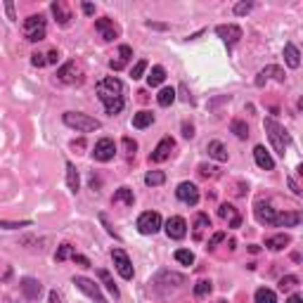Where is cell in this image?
<instances>
[{"instance_id": "obj_8", "label": "cell", "mask_w": 303, "mask_h": 303, "mask_svg": "<svg viewBox=\"0 0 303 303\" xmlns=\"http://www.w3.org/2000/svg\"><path fill=\"white\" fill-rule=\"evenodd\" d=\"M95 31L100 34L102 41H114V38L121 36L118 24H114V19H109V17H100V19H95Z\"/></svg>"}, {"instance_id": "obj_48", "label": "cell", "mask_w": 303, "mask_h": 303, "mask_svg": "<svg viewBox=\"0 0 303 303\" xmlns=\"http://www.w3.org/2000/svg\"><path fill=\"white\" fill-rule=\"evenodd\" d=\"M225 239V232H216L211 239H208V247H216V244H221V241Z\"/></svg>"}, {"instance_id": "obj_5", "label": "cell", "mask_w": 303, "mask_h": 303, "mask_svg": "<svg viewBox=\"0 0 303 303\" xmlns=\"http://www.w3.org/2000/svg\"><path fill=\"white\" fill-rule=\"evenodd\" d=\"M57 78L62 83H67V85H81V83L85 81V69H83L81 62L71 59V62H67L64 67H59Z\"/></svg>"}, {"instance_id": "obj_37", "label": "cell", "mask_w": 303, "mask_h": 303, "mask_svg": "<svg viewBox=\"0 0 303 303\" xmlns=\"http://www.w3.org/2000/svg\"><path fill=\"white\" fill-rule=\"evenodd\" d=\"M211 289H214V284L208 282V280H201V282L194 284V296L204 298V296H208V294H211Z\"/></svg>"}, {"instance_id": "obj_53", "label": "cell", "mask_w": 303, "mask_h": 303, "mask_svg": "<svg viewBox=\"0 0 303 303\" xmlns=\"http://www.w3.org/2000/svg\"><path fill=\"white\" fill-rule=\"evenodd\" d=\"M180 95H183V100H185V102H192V97H190V93H187L185 85H180Z\"/></svg>"}, {"instance_id": "obj_21", "label": "cell", "mask_w": 303, "mask_h": 303, "mask_svg": "<svg viewBox=\"0 0 303 303\" xmlns=\"http://www.w3.org/2000/svg\"><path fill=\"white\" fill-rule=\"evenodd\" d=\"M41 282L38 280H34V277H24L21 280V291H24V296L28 298V301H36V298L41 296Z\"/></svg>"}, {"instance_id": "obj_22", "label": "cell", "mask_w": 303, "mask_h": 303, "mask_svg": "<svg viewBox=\"0 0 303 303\" xmlns=\"http://www.w3.org/2000/svg\"><path fill=\"white\" fill-rule=\"evenodd\" d=\"M301 223V214L298 211H287V214H277L275 227H296Z\"/></svg>"}, {"instance_id": "obj_9", "label": "cell", "mask_w": 303, "mask_h": 303, "mask_svg": "<svg viewBox=\"0 0 303 303\" xmlns=\"http://www.w3.org/2000/svg\"><path fill=\"white\" fill-rule=\"evenodd\" d=\"M116 154V145H114V140L111 138H102L95 142V149H93V159L95 161H111Z\"/></svg>"}, {"instance_id": "obj_6", "label": "cell", "mask_w": 303, "mask_h": 303, "mask_svg": "<svg viewBox=\"0 0 303 303\" xmlns=\"http://www.w3.org/2000/svg\"><path fill=\"white\" fill-rule=\"evenodd\" d=\"M111 261H114V268L124 280H133L135 270H133V263L124 249H111Z\"/></svg>"}, {"instance_id": "obj_43", "label": "cell", "mask_w": 303, "mask_h": 303, "mask_svg": "<svg viewBox=\"0 0 303 303\" xmlns=\"http://www.w3.org/2000/svg\"><path fill=\"white\" fill-rule=\"evenodd\" d=\"M31 221H21V223H7V221H0V227L3 230H19V227H28Z\"/></svg>"}, {"instance_id": "obj_29", "label": "cell", "mask_w": 303, "mask_h": 303, "mask_svg": "<svg viewBox=\"0 0 303 303\" xmlns=\"http://www.w3.org/2000/svg\"><path fill=\"white\" fill-rule=\"evenodd\" d=\"M67 185H69L71 192H78V185H81L78 171H76V166L71 164V161H67Z\"/></svg>"}, {"instance_id": "obj_24", "label": "cell", "mask_w": 303, "mask_h": 303, "mask_svg": "<svg viewBox=\"0 0 303 303\" xmlns=\"http://www.w3.org/2000/svg\"><path fill=\"white\" fill-rule=\"evenodd\" d=\"M206 152H208V157L211 159H216V161H227V149H225V145H223L221 140H211L206 145Z\"/></svg>"}, {"instance_id": "obj_4", "label": "cell", "mask_w": 303, "mask_h": 303, "mask_svg": "<svg viewBox=\"0 0 303 303\" xmlns=\"http://www.w3.org/2000/svg\"><path fill=\"white\" fill-rule=\"evenodd\" d=\"M24 36H26V41L31 43H38L45 38V31H48V24H45V17L43 14H31L24 19Z\"/></svg>"}, {"instance_id": "obj_56", "label": "cell", "mask_w": 303, "mask_h": 303, "mask_svg": "<svg viewBox=\"0 0 303 303\" xmlns=\"http://www.w3.org/2000/svg\"><path fill=\"white\" fill-rule=\"evenodd\" d=\"M287 303H303L301 294H291V296H289V301H287Z\"/></svg>"}, {"instance_id": "obj_57", "label": "cell", "mask_w": 303, "mask_h": 303, "mask_svg": "<svg viewBox=\"0 0 303 303\" xmlns=\"http://www.w3.org/2000/svg\"><path fill=\"white\" fill-rule=\"evenodd\" d=\"M83 145H85L83 140H78V142H76V140H74V142H71V147H74V149H83Z\"/></svg>"}, {"instance_id": "obj_32", "label": "cell", "mask_w": 303, "mask_h": 303, "mask_svg": "<svg viewBox=\"0 0 303 303\" xmlns=\"http://www.w3.org/2000/svg\"><path fill=\"white\" fill-rule=\"evenodd\" d=\"M164 78H166V69L157 64V67H152V74L147 76V83L154 88V85H161V83H164Z\"/></svg>"}, {"instance_id": "obj_40", "label": "cell", "mask_w": 303, "mask_h": 303, "mask_svg": "<svg viewBox=\"0 0 303 303\" xmlns=\"http://www.w3.org/2000/svg\"><path fill=\"white\" fill-rule=\"evenodd\" d=\"M199 175L201 178H216V175H218V168H216V166H208V164H201Z\"/></svg>"}, {"instance_id": "obj_42", "label": "cell", "mask_w": 303, "mask_h": 303, "mask_svg": "<svg viewBox=\"0 0 303 303\" xmlns=\"http://www.w3.org/2000/svg\"><path fill=\"white\" fill-rule=\"evenodd\" d=\"M124 149L128 157H135V152H138V142L133 138H124Z\"/></svg>"}, {"instance_id": "obj_14", "label": "cell", "mask_w": 303, "mask_h": 303, "mask_svg": "<svg viewBox=\"0 0 303 303\" xmlns=\"http://www.w3.org/2000/svg\"><path fill=\"white\" fill-rule=\"evenodd\" d=\"M166 234H168V239H183L187 234V223L185 218H180V216H173L166 221Z\"/></svg>"}, {"instance_id": "obj_54", "label": "cell", "mask_w": 303, "mask_h": 303, "mask_svg": "<svg viewBox=\"0 0 303 303\" xmlns=\"http://www.w3.org/2000/svg\"><path fill=\"white\" fill-rule=\"evenodd\" d=\"M83 12H85V14H95V5H90V3H83Z\"/></svg>"}, {"instance_id": "obj_38", "label": "cell", "mask_w": 303, "mask_h": 303, "mask_svg": "<svg viewBox=\"0 0 303 303\" xmlns=\"http://www.w3.org/2000/svg\"><path fill=\"white\" fill-rule=\"evenodd\" d=\"M175 261L183 263V265H192V263H194V254L190 251V249H178V251H175Z\"/></svg>"}, {"instance_id": "obj_10", "label": "cell", "mask_w": 303, "mask_h": 303, "mask_svg": "<svg viewBox=\"0 0 303 303\" xmlns=\"http://www.w3.org/2000/svg\"><path fill=\"white\" fill-rule=\"evenodd\" d=\"M175 197L187 206H197L199 204V187L194 183H180L178 190H175Z\"/></svg>"}, {"instance_id": "obj_11", "label": "cell", "mask_w": 303, "mask_h": 303, "mask_svg": "<svg viewBox=\"0 0 303 303\" xmlns=\"http://www.w3.org/2000/svg\"><path fill=\"white\" fill-rule=\"evenodd\" d=\"M74 284L78 287V289L85 294V296H90L95 303H107V298L102 296V291H100V287H97L93 280H88V277H74Z\"/></svg>"}, {"instance_id": "obj_50", "label": "cell", "mask_w": 303, "mask_h": 303, "mask_svg": "<svg viewBox=\"0 0 303 303\" xmlns=\"http://www.w3.org/2000/svg\"><path fill=\"white\" fill-rule=\"evenodd\" d=\"M147 26H149V28H157V31H166V28H168V24H159V21H147Z\"/></svg>"}, {"instance_id": "obj_20", "label": "cell", "mask_w": 303, "mask_h": 303, "mask_svg": "<svg viewBox=\"0 0 303 303\" xmlns=\"http://www.w3.org/2000/svg\"><path fill=\"white\" fill-rule=\"evenodd\" d=\"M218 216H221L223 221L230 223V227H239L241 225V216H239V211H237L232 204H221V208H218Z\"/></svg>"}, {"instance_id": "obj_33", "label": "cell", "mask_w": 303, "mask_h": 303, "mask_svg": "<svg viewBox=\"0 0 303 303\" xmlns=\"http://www.w3.org/2000/svg\"><path fill=\"white\" fill-rule=\"evenodd\" d=\"M230 131H232L239 140H247V138H249V126L244 124L241 118H234L232 124H230Z\"/></svg>"}, {"instance_id": "obj_52", "label": "cell", "mask_w": 303, "mask_h": 303, "mask_svg": "<svg viewBox=\"0 0 303 303\" xmlns=\"http://www.w3.org/2000/svg\"><path fill=\"white\" fill-rule=\"evenodd\" d=\"M5 10H7V17H10V19H17V14H14V5H12V3H5Z\"/></svg>"}, {"instance_id": "obj_7", "label": "cell", "mask_w": 303, "mask_h": 303, "mask_svg": "<svg viewBox=\"0 0 303 303\" xmlns=\"http://www.w3.org/2000/svg\"><path fill=\"white\" fill-rule=\"evenodd\" d=\"M138 230L142 234H157L161 230V216L157 211H145L138 218Z\"/></svg>"}, {"instance_id": "obj_17", "label": "cell", "mask_w": 303, "mask_h": 303, "mask_svg": "<svg viewBox=\"0 0 303 303\" xmlns=\"http://www.w3.org/2000/svg\"><path fill=\"white\" fill-rule=\"evenodd\" d=\"M268 78H275V81L284 83V69H282V67H275V64H270V67H265V69H263L261 74L256 76V88H263Z\"/></svg>"}, {"instance_id": "obj_44", "label": "cell", "mask_w": 303, "mask_h": 303, "mask_svg": "<svg viewBox=\"0 0 303 303\" xmlns=\"http://www.w3.org/2000/svg\"><path fill=\"white\" fill-rule=\"evenodd\" d=\"M251 3H237V5H234V14H237V17H244V14H249L251 12Z\"/></svg>"}, {"instance_id": "obj_34", "label": "cell", "mask_w": 303, "mask_h": 303, "mask_svg": "<svg viewBox=\"0 0 303 303\" xmlns=\"http://www.w3.org/2000/svg\"><path fill=\"white\" fill-rule=\"evenodd\" d=\"M157 102L161 104V107H168V104L175 102V90L173 88H161L157 95Z\"/></svg>"}, {"instance_id": "obj_28", "label": "cell", "mask_w": 303, "mask_h": 303, "mask_svg": "<svg viewBox=\"0 0 303 303\" xmlns=\"http://www.w3.org/2000/svg\"><path fill=\"white\" fill-rule=\"evenodd\" d=\"M154 124V114L152 111H138L135 116H133V128H138V131H142V128H147V126Z\"/></svg>"}, {"instance_id": "obj_46", "label": "cell", "mask_w": 303, "mask_h": 303, "mask_svg": "<svg viewBox=\"0 0 303 303\" xmlns=\"http://www.w3.org/2000/svg\"><path fill=\"white\" fill-rule=\"evenodd\" d=\"M74 263H78L81 268H90V261L85 258V256H81V254H74Z\"/></svg>"}, {"instance_id": "obj_51", "label": "cell", "mask_w": 303, "mask_h": 303, "mask_svg": "<svg viewBox=\"0 0 303 303\" xmlns=\"http://www.w3.org/2000/svg\"><path fill=\"white\" fill-rule=\"evenodd\" d=\"M48 303H62V298H59L57 291H50V294H48Z\"/></svg>"}, {"instance_id": "obj_55", "label": "cell", "mask_w": 303, "mask_h": 303, "mask_svg": "<svg viewBox=\"0 0 303 303\" xmlns=\"http://www.w3.org/2000/svg\"><path fill=\"white\" fill-rule=\"evenodd\" d=\"M289 187H291V192L294 194H301V190H298V185H296V180L294 178H289Z\"/></svg>"}, {"instance_id": "obj_31", "label": "cell", "mask_w": 303, "mask_h": 303, "mask_svg": "<svg viewBox=\"0 0 303 303\" xmlns=\"http://www.w3.org/2000/svg\"><path fill=\"white\" fill-rule=\"evenodd\" d=\"M97 277H100V280H102V282H104V287L109 289V294H111V296H114V298H118V287H116V282L111 280L109 270H97Z\"/></svg>"}, {"instance_id": "obj_2", "label": "cell", "mask_w": 303, "mask_h": 303, "mask_svg": "<svg viewBox=\"0 0 303 303\" xmlns=\"http://www.w3.org/2000/svg\"><path fill=\"white\" fill-rule=\"evenodd\" d=\"M263 126H265V133H268L272 149H275L280 157H284V154H287V149H289V145H291L289 133L284 131V126H280L275 118H265V124H263Z\"/></svg>"}, {"instance_id": "obj_39", "label": "cell", "mask_w": 303, "mask_h": 303, "mask_svg": "<svg viewBox=\"0 0 303 303\" xmlns=\"http://www.w3.org/2000/svg\"><path fill=\"white\" fill-rule=\"evenodd\" d=\"M296 284H298V277L296 275H287V277H282V280H280V289L289 291V289H294Z\"/></svg>"}, {"instance_id": "obj_13", "label": "cell", "mask_w": 303, "mask_h": 303, "mask_svg": "<svg viewBox=\"0 0 303 303\" xmlns=\"http://www.w3.org/2000/svg\"><path fill=\"white\" fill-rule=\"evenodd\" d=\"M173 149H175V140H173V138H164L157 147H154V152L149 154V161H152V164H161V161H166V159H171Z\"/></svg>"}, {"instance_id": "obj_41", "label": "cell", "mask_w": 303, "mask_h": 303, "mask_svg": "<svg viewBox=\"0 0 303 303\" xmlns=\"http://www.w3.org/2000/svg\"><path fill=\"white\" fill-rule=\"evenodd\" d=\"M145 69H147V59H140L135 67H133V71H131V76H133V81L135 78H142V74H145Z\"/></svg>"}, {"instance_id": "obj_58", "label": "cell", "mask_w": 303, "mask_h": 303, "mask_svg": "<svg viewBox=\"0 0 303 303\" xmlns=\"http://www.w3.org/2000/svg\"><path fill=\"white\" fill-rule=\"evenodd\" d=\"M216 303H227V301H216Z\"/></svg>"}, {"instance_id": "obj_49", "label": "cell", "mask_w": 303, "mask_h": 303, "mask_svg": "<svg viewBox=\"0 0 303 303\" xmlns=\"http://www.w3.org/2000/svg\"><path fill=\"white\" fill-rule=\"evenodd\" d=\"M45 59H48V64H57V59H59V52H57V50H50L48 55H45Z\"/></svg>"}, {"instance_id": "obj_35", "label": "cell", "mask_w": 303, "mask_h": 303, "mask_svg": "<svg viewBox=\"0 0 303 303\" xmlns=\"http://www.w3.org/2000/svg\"><path fill=\"white\" fill-rule=\"evenodd\" d=\"M145 183L149 187H159V185H164L166 183V173L164 171H149L145 175Z\"/></svg>"}, {"instance_id": "obj_16", "label": "cell", "mask_w": 303, "mask_h": 303, "mask_svg": "<svg viewBox=\"0 0 303 303\" xmlns=\"http://www.w3.org/2000/svg\"><path fill=\"white\" fill-rule=\"evenodd\" d=\"M216 34H218V38H223L225 45H234L241 38V28L237 24H221L216 28Z\"/></svg>"}, {"instance_id": "obj_18", "label": "cell", "mask_w": 303, "mask_h": 303, "mask_svg": "<svg viewBox=\"0 0 303 303\" xmlns=\"http://www.w3.org/2000/svg\"><path fill=\"white\" fill-rule=\"evenodd\" d=\"M254 159H256V164H258V168H263V171H272V168H275V161H272L270 152L263 145L254 147Z\"/></svg>"}, {"instance_id": "obj_23", "label": "cell", "mask_w": 303, "mask_h": 303, "mask_svg": "<svg viewBox=\"0 0 303 303\" xmlns=\"http://www.w3.org/2000/svg\"><path fill=\"white\" fill-rule=\"evenodd\" d=\"M284 62L289 64L291 69H298V67H301V52H298V48L294 43H287V45H284Z\"/></svg>"}, {"instance_id": "obj_12", "label": "cell", "mask_w": 303, "mask_h": 303, "mask_svg": "<svg viewBox=\"0 0 303 303\" xmlns=\"http://www.w3.org/2000/svg\"><path fill=\"white\" fill-rule=\"evenodd\" d=\"M254 216L256 221L261 223V225H272L275 227V221H277V211L270 206L268 201H256L254 206Z\"/></svg>"}, {"instance_id": "obj_1", "label": "cell", "mask_w": 303, "mask_h": 303, "mask_svg": "<svg viewBox=\"0 0 303 303\" xmlns=\"http://www.w3.org/2000/svg\"><path fill=\"white\" fill-rule=\"evenodd\" d=\"M97 90V97H100V102L104 104V109H107V114H118V111L124 109V83L118 81V78H114V76H107V78H102V81L95 85Z\"/></svg>"}, {"instance_id": "obj_15", "label": "cell", "mask_w": 303, "mask_h": 303, "mask_svg": "<svg viewBox=\"0 0 303 303\" xmlns=\"http://www.w3.org/2000/svg\"><path fill=\"white\" fill-rule=\"evenodd\" d=\"M133 59V48L131 45H121V48L116 50V55L109 59V69L111 71H121L126 69V64Z\"/></svg>"}, {"instance_id": "obj_27", "label": "cell", "mask_w": 303, "mask_h": 303, "mask_svg": "<svg viewBox=\"0 0 303 303\" xmlns=\"http://www.w3.org/2000/svg\"><path fill=\"white\" fill-rule=\"evenodd\" d=\"M192 225H194V239H201V232L211 227V218H208L206 214H197Z\"/></svg>"}, {"instance_id": "obj_3", "label": "cell", "mask_w": 303, "mask_h": 303, "mask_svg": "<svg viewBox=\"0 0 303 303\" xmlns=\"http://www.w3.org/2000/svg\"><path fill=\"white\" fill-rule=\"evenodd\" d=\"M64 124L78 133H90V131L102 128V124H100L97 118L88 116V114H81V111H67V114H64Z\"/></svg>"}, {"instance_id": "obj_45", "label": "cell", "mask_w": 303, "mask_h": 303, "mask_svg": "<svg viewBox=\"0 0 303 303\" xmlns=\"http://www.w3.org/2000/svg\"><path fill=\"white\" fill-rule=\"evenodd\" d=\"M31 64H34V67H45V64H48V59H45V55H43V52H34V55H31Z\"/></svg>"}, {"instance_id": "obj_19", "label": "cell", "mask_w": 303, "mask_h": 303, "mask_svg": "<svg viewBox=\"0 0 303 303\" xmlns=\"http://www.w3.org/2000/svg\"><path fill=\"white\" fill-rule=\"evenodd\" d=\"M50 10H52V14H55V19L59 26H69L71 21V12L69 7H67V3H62V0H55L52 5H50Z\"/></svg>"}, {"instance_id": "obj_36", "label": "cell", "mask_w": 303, "mask_h": 303, "mask_svg": "<svg viewBox=\"0 0 303 303\" xmlns=\"http://www.w3.org/2000/svg\"><path fill=\"white\" fill-rule=\"evenodd\" d=\"M74 254H76V249L71 247V244H62V247L57 249L55 261H57V263H64V261H67V258H74Z\"/></svg>"}, {"instance_id": "obj_30", "label": "cell", "mask_w": 303, "mask_h": 303, "mask_svg": "<svg viewBox=\"0 0 303 303\" xmlns=\"http://www.w3.org/2000/svg\"><path fill=\"white\" fill-rule=\"evenodd\" d=\"M254 301L256 303H277V296H275V291H272V289H268V287H261V289H256Z\"/></svg>"}, {"instance_id": "obj_26", "label": "cell", "mask_w": 303, "mask_h": 303, "mask_svg": "<svg viewBox=\"0 0 303 303\" xmlns=\"http://www.w3.org/2000/svg\"><path fill=\"white\" fill-rule=\"evenodd\" d=\"M111 201H114V204H126V206H133V201H135V194H133L131 187H118Z\"/></svg>"}, {"instance_id": "obj_25", "label": "cell", "mask_w": 303, "mask_h": 303, "mask_svg": "<svg viewBox=\"0 0 303 303\" xmlns=\"http://www.w3.org/2000/svg\"><path fill=\"white\" fill-rule=\"evenodd\" d=\"M291 244V237L289 234H275V237H268V239H265V247L270 249V251H282L284 247H289Z\"/></svg>"}, {"instance_id": "obj_47", "label": "cell", "mask_w": 303, "mask_h": 303, "mask_svg": "<svg viewBox=\"0 0 303 303\" xmlns=\"http://www.w3.org/2000/svg\"><path fill=\"white\" fill-rule=\"evenodd\" d=\"M183 135H185L187 140L194 138V126H192V124H187V121H185V124H183Z\"/></svg>"}]
</instances>
